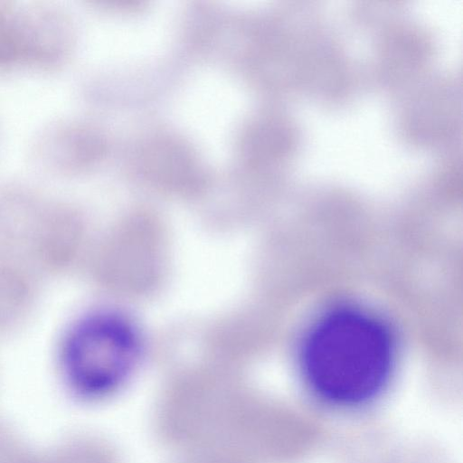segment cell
I'll return each mask as SVG.
<instances>
[{
	"mask_svg": "<svg viewBox=\"0 0 463 463\" xmlns=\"http://www.w3.org/2000/svg\"><path fill=\"white\" fill-rule=\"evenodd\" d=\"M36 271L24 258L0 250V334L17 328L36 299Z\"/></svg>",
	"mask_w": 463,
	"mask_h": 463,
	"instance_id": "obj_3",
	"label": "cell"
},
{
	"mask_svg": "<svg viewBox=\"0 0 463 463\" xmlns=\"http://www.w3.org/2000/svg\"><path fill=\"white\" fill-rule=\"evenodd\" d=\"M395 357L394 336L380 317L358 307L341 306L320 315L306 331L298 366L320 400L354 407L384 389Z\"/></svg>",
	"mask_w": 463,
	"mask_h": 463,
	"instance_id": "obj_1",
	"label": "cell"
},
{
	"mask_svg": "<svg viewBox=\"0 0 463 463\" xmlns=\"http://www.w3.org/2000/svg\"><path fill=\"white\" fill-rule=\"evenodd\" d=\"M141 355V338L126 317L91 315L67 335L62 348L65 374L80 393L98 397L117 390L133 373Z\"/></svg>",
	"mask_w": 463,
	"mask_h": 463,
	"instance_id": "obj_2",
	"label": "cell"
}]
</instances>
